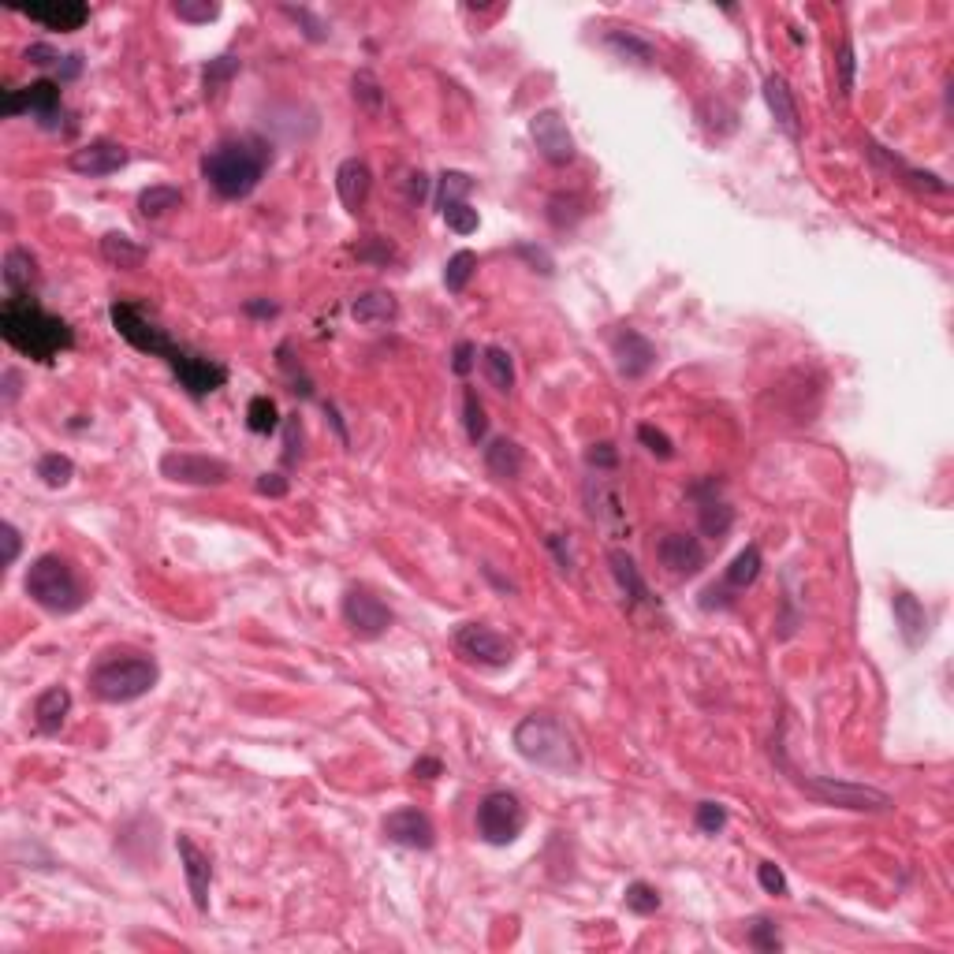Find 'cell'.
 <instances>
[{
    "instance_id": "obj_1",
    "label": "cell",
    "mask_w": 954,
    "mask_h": 954,
    "mask_svg": "<svg viewBox=\"0 0 954 954\" xmlns=\"http://www.w3.org/2000/svg\"><path fill=\"white\" fill-rule=\"evenodd\" d=\"M273 164V146L258 135H239L220 142L217 150L205 153L202 161V176L205 183L220 194V198H246V194L258 191V183L265 179Z\"/></svg>"
},
{
    "instance_id": "obj_2",
    "label": "cell",
    "mask_w": 954,
    "mask_h": 954,
    "mask_svg": "<svg viewBox=\"0 0 954 954\" xmlns=\"http://www.w3.org/2000/svg\"><path fill=\"white\" fill-rule=\"evenodd\" d=\"M0 332L19 355L34 362H53L60 351L75 347V332L68 321L45 314L34 299H8L0 310Z\"/></svg>"
},
{
    "instance_id": "obj_3",
    "label": "cell",
    "mask_w": 954,
    "mask_h": 954,
    "mask_svg": "<svg viewBox=\"0 0 954 954\" xmlns=\"http://www.w3.org/2000/svg\"><path fill=\"white\" fill-rule=\"evenodd\" d=\"M515 750L530 764L556 772V776H578V768H582V753L574 746V735L552 712H530L518 720Z\"/></svg>"
},
{
    "instance_id": "obj_4",
    "label": "cell",
    "mask_w": 954,
    "mask_h": 954,
    "mask_svg": "<svg viewBox=\"0 0 954 954\" xmlns=\"http://www.w3.org/2000/svg\"><path fill=\"white\" fill-rule=\"evenodd\" d=\"M161 679V668L153 656L142 653H123V656H105L101 664L90 671V690L94 697L109 701V705H127L138 701L142 694H150Z\"/></svg>"
},
{
    "instance_id": "obj_5",
    "label": "cell",
    "mask_w": 954,
    "mask_h": 954,
    "mask_svg": "<svg viewBox=\"0 0 954 954\" xmlns=\"http://www.w3.org/2000/svg\"><path fill=\"white\" fill-rule=\"evenodd\" d=\"M23 589H27V597L34 600L38 608H45V612H53V615H71L86 604V589H82L71 559L56 556V552H45V556H38L30 563Z\"/></svg>"
},
{
    "instance_id": "obj_6",
    "label": "cell",
    "mask_w": 954,
    "mask_h": 954,
    "mask_svg": "<svg viewBox=\"0 0 954 954\" xmlns=\"http://www.w3.org/2000/svg\"><path fill=\"white\" fill-rule=\"evenodd\" d=\"M109 317H112V325H116V332H120L123 340L131 343L135 351H142V355H157V358H164L168 366H176L179 355L187 351V347H179V343L172 340L157 321H150L146 310L135 306V302H112Z\"/></svg>"
},
{
    "instance_id": "obj_7",
    "label": "cell",
    "mask_w": 954,
    "mask_h": 954,
    "mask_svg": "<svg viewBox=\"0 0 954 954\" xmlns=\"http://www.w3.org/2000/svg\"><path fill=\"white\" fill-rule=\"evenodd\" d=\"M477 839H485L489 846H507L515 843L522 828H526V805L511 791H492L477 802L474 817Z\"/></svg>"
},
{
    "instance_id": "obj_8",
    "label": "cell",
    "mask_w": 954,
    "mask_h": 954,
    "mask_svg": "<svg viewBox=\"0 0 954 954\" xmlns=\"http://www.w3.org/2000/svg\"><path fill=\"white\" fill-rule=\"evenodd\" d=\"M809 798H817L835 809H854V813H884L891 809V794L876 791V787H861V783H843V779H798Z\"/></svg>"
},
{
    "instance_id": "obj_9",
    "label": "cell",
    "mask_w": 954,
    "mask_h": 954,
    "mask_svg": "<svg viewBox=\"0 0 954 954\" xmlns=\"http://www.w3.org/2000/svg\"><path fill=\"white\" fill-rule=\"evenodd\" d=\"M161 474L176 485H198V489H209V485H224L232 477V466L224 459H213V455H194V451H164L161 455Z\"/></svg>"
},
{
    "instance_id": "obj_10",
    "label": "cell",
    "mask_w": 954,
    "mask_h": 954,
    "mask_svg": "<svg viewBox=\"0 0 954 954\" xmlns=\"http://www.w3.org/2000/svg\"><path fill=\"white\" fill-rule=\"evenodd\" d=\"M455 649L485 668H507L515 660V641L504 638L500 630L485 627V623H463L455 630Z\"/></svg>"
},
{
    "instance_id": "obj_11",
    "label": "cell",
    "mask_w": 954,
    "mask_h": 954,
    "mask_svg": "<svg viewBox=\"0 0 954 954\" xmlns=\"http://www.w3.org/2000/svg\"><path fill=\"white\" fill-rule=\"evenodd\" d=\"M343 623L355 630L358 638H381V634H388V627H392V608L384 604L381 597H373L369 589H347V597H343Z\"/></svg>"
},
{
    "instance_id": "obj_12",
    "label": "cell",
    "mask_w": 954,
    "mask_h": 954,
    "mask_svg": "<svg viewBox=\"0 0 954 954\" xmlns=\"http://www.w3.org/2000/svg\"><path fill=\"white\" fill-rule=\"evenodd\" d=\"M4 112L19 116V112H34L41 127H56L60 120V82L38 79L23 86V90H8L4 94Z\"/></svg>"
},
{
    "instance_id": "obj_13",
    "label": "cell",
    "mask_w": 954,
    "mask_h": 954,
    "mask_svg": "<svg viewBox=\"0 0 954 954\" xmlns=\"http://www.w3.org/2000/svg\"><path fill=\"white\" fill-rule=\"evenodd\" d=\"M530 138L533 146L541 150V157H545L548 164H571L574 161V135L571 127H567V120L559 116L556 109H545L537 112L530 120Z\"/></svg>"
},
{
    "instance_id": "obj_14",
    "label": "cell",
    "mask_w": 954,
    "mask_h": 954,
    "mask_svg": "<svg viewBox=\"0 0 954 954\" xmlns=\"http://www.w3.org/2000/svg\"><path fill=\"white\" fill-rule=\"evenodd\" d=\"M586 507H589V515H593V522L604 526L608 533L627 530V507H623V496H619V489H615L612 481L600 474V470L586 481Z\"/></svg>"
},
{
    "instance_id": "obj_15",
    "label": "cell",
    "mask_w": 954,
    "mask_h": 954,
    "mask_svg": "<svg viewBox=\"0 0 954 954\" xmlns=\"http://www.w3.org/2000/svg\"><path fill=\"white\" fill-rule=\"evenodd\" d=\"M384 835L399 846H410V850H433V843H437L433 820L425 817L422 809H414V805H403L396 813H388L384 817Z\"/></svg>"
},
{
    "instance_id": "obj_16",
    "label": "cell",
    "mask_w": 954,
    "mask_h": 954,
    "mask_svg": "<svg viewBox=\"0 0 954 954\" xmlns=\"http://www.w3.org/2000/svg\"><path fill=\"white\" fill-rule=\"evenodd\" d=\"M656 559H660V567H664L671 578H694V574L705 567V548H701V541L690 537V533H668V537H660V545H656Z\"/></svg>"
},
{
    "instance_id": "obj_17",
    "label": "cell",
    "mask_w": 954,
    "mask_h": 954,
    "mask_svg": "<svg viewBox=\"0 0 954 954\" xmlns=\"http://www.w3.org/2000/svg\"><path fill=\"white\" fill-rule=\"evenodd\" d=\"M127 161H131V150H127V146H120V142H109V138L90 142V146H82V150H75L68 157L71 172L90 176V179L112 176V172H120Z\"/></svg>"
},
{
    "instance_id": "obj_18",
    "label": "cell",
    "mask_w": 954,
    "mask_h": 954,
    "mask_svg": "<svg viewBox=\"0 0 954 954\" xmlns=\"http://www.w3.org/2000/svg\"><path fill=\"white\" fill-rule=\"evenodd\" d=\"M612 358H615L619 377L638 381V377H645V373L656 366V347L645 340L641 332L623 328V332H615V340H612Z\"/></svg>"
},
{
    "instance_id": "obj_19",
    "label": "cell",
    "mask_w": 954,
    "mask_h": 954,
    "mask_svg": "<svg viewBox=\"0 0 954 954\" xmlns=\"http://www.w3.org/2000/svg\"><path fill=\"white\" fill-rule=\"evenodd\" d=\"M176 850H179V861H183V873H187L194 910L205 914V910H209V884H213V861H209V854L194 843L191 835H179Z\"/></svg>"
},
{
    "instance_id": "obj_20",
    "label": "cell",
    "mask_w": 954,
    "mask_h": 954,
    "mask_svg": "<svg viewBox=\"0 0 954 954\" xmlns=\"http://www.w3.org/2000/svg\"><path fill=\"white\" fill-rule=\"evenodd\" d=\"M172 373H176L179 384H183L191 396H209V392H217V388L228 384V366H220L213 358L194 355V351H183L179 362L172 366Z\"/></svg>"
},
{
    "instance_id": "obj_21",
    "label": "cell",
    "mask_w": 954,
    "mask_h": 954,
    "mask_svg": "<svg viewBox=\"0 0 954 954\" xmlns=\"http://www.w3.org/2000/svg\"><path fill=\"white\" fill-rule=\"evenodd\" d=\"M19 12L27 15V19H34V23H41V27L60 30V34L79 30L82 23L90 19V8H86L82 0H45V4H27V8H19Z\"/></svg>"
},
{
    "instance_id": "obj_22",
    "label": "cell",
    "mask_w": 954,
    "mask_h": 954,
    "mask_svg": "<svg viewBox=\"0 0 954 954\" xmlns=\"http://www.w3.org/2000/svg\"><path fill=\"white\" fill-rule=\"evenodd\" d=\"M764 101H768V112L776 116V123L783 127L787 138H802V123H798V105H794V94L783 75H768L764 79Z\"/></svg>"
},
{
    "instance_id": "obj_23",
    "label": "cell",
    "mask_w": 954,
    "mask_h": 954,
    "mask_svg": "<svg viewBox=\"0 0 954 954\" xmlns=\"http://www.w3.org/2000/svg\"><path fill=\"white\" fill-rule=\"evenodd\" d=\"M4 287H8V299H30V291L38 287V261L30 250L12 246L4 254Z\"/></svg>"
},
{
    "instance_id": "obj_24",
    "label": "cell",
    "mask_w": 954,
    "mask_h": 954,
    "mask_svg": "<svg viewBox=\"0 0 954 954\" xmlns=\"http://www.w3.org/2000/svg\"><path fill=\"white\" fill-rule=\"evenodd\" d=\"M369 187H373V172H369L366 161L351 157V161H343L340 168H336V194H340V202L347 205L351 213H358V209L366 205Z\"/></svg>"
},
{
    "instance_id": "obj_25",
    "label": "cell",
    "mask_w": 954,
    "mask_h": 954,
    "mask_svg": "<svg viewBox=\"0 0 954 954\" xmlns=\"http://www.w3.org/2000/svg\"><path fill=\"white\" fill-rule=\"evenodd\" d=\"M891 608H895V623H899V634L902 641L910 645V649H917L921 641L928 638V612L925 604L914 597V593H906V589H899L895 597H891Z\"/></svg>"
},
{
    "instance_id": "obj_26",
    "label": "cell",
    "mask_w": 954,
    "mask_h": 954,
    "mask_svg": "<svg viewBox=\"0 0 954 954\" xmlns=\"http://www.w3.org/2000/svg\"><path fill=\"white\" fill-rule=\"evenodd\" d=\"M716 492H720L716 477H709V489L705 492L690 489V496L701 500V507H697V526H701V533H709V537H723V533L731 530V522H735V507L716 500Z\"/></svg>"
},
{
    "instance_id": "obj_27",
    "label": "cell",
    "mask_w": 954,
    "mask_h": 954,
    "mask_svg": "<svg viewBox=\"0 0 954 954\" xmlns=\"http://www.w3.org/2000/svg\"><path fill=\"white\" fill-rule=\"evenodd\" d=\"M68 712H71V694L64 686H49V690H41L38 701H34V723H38L41 735H56V731L64 727V720H68Z\"/></svg>"
},
{
    "instance_id": "obj_28",
    "label": "cell",
    "mask_w": 954,
    "mask_h": 954,
    "mask_svg": "<svg viewBox=\"0 0 954 954\" xmlns=\"http://www.w3.org/2000/svg\"><path fill=\"white\" fill-rule=\"evenodd\" d=\"M399 314V302L388 295V291H366V295H358L355 302H351V317H355L358 325H369V328H381V325H392Z\"/></svg>"
},
{
    "instance_id": "obj_29",
    "label": "cell",
    "mask_w": 954,
    "mask_h": 954,
    "mask_svg": "<svg viewBox=\"0 0 954 954\" xmlns=\"http://www.w3.org/2000/svg\"><path fill=\"white\" fill-rule=\"evenodd\" d=\"M522 463H526V455H522V448H518L515 440L496 437L489 448H485V470H489L496 481H515V477L522 474Z\"/></svg>"
},
{
    "instance_id": "obj_30",
    "label": "cell",
    "mask_w": 954,
    "mask_h": 954,
    "mask_svg": "<svg viewBox=\"0 0 954 954\" xmlns=\"http://www.w3.org/2000/svg\"><path fill=\"white\" fill-rule=\"evenodd\" d=\"M608 563H612V574H615V582H619V589H623L627 604H641V600L649 597V589H645V582H641V574H638V563H634L623 548H612V552H608Z\"/></svg>"
},
{
    "instance_id": "obj_31",
    "label": "cell",
    "mask_w": 954,
    "mask_h": 954,
    "mask_svg": "<svg viewBox=\"0 0 954 954\" xmlns=\"http://www.w3.org/2000/svg\"><path fill=\"white\" fill-rule=\"evenodd\" d=\"M481 369H485V377H489V384L496 392L507 396V392L515 388V362H511V351L500 347V343H492V347L481 351Z\"/></svg>"
},
{
    "instance_id": "obj_32",
    "label": "cell",
    "mask_w": 954,
    "mask_h": 954,
    "mask_svg": "<svg viewBox=\"0 0 954 954\" xmlns=\"http://www.w3.org/2000/svg\"><path fill=\"white\" fill-rule=\"evenodd\" d=\"M604 45L612 49V53H619L623 60H634V64H641V68H653L656 64V49L649 45L645 38H638V34H630V30H608L604 34Z\"/></svg>"
},
{
    "instance_id": "obj_33",
    "label": "cell",
    "mask_w": 954,
    "mask_h": 954,
    "mask_svg": "<svg viewBox=\"0 0 954 954\" xmlns=\"http://www.w3.org/2000/svg\"><path fill=\"white\" fill-rule=\"evenodd\" d=\"M869 153H873L876 164H884L891 176H895V172H899V176H906V183H914L917 191H932V194L947 191V183H943L940 176H932V172H917V168H910V164H902L899 157H887L880 146H869Z\"/></svg>"
},
{
    "instance_id": "obj_34",
    "label": "cell",
    "mask_w": 954,
    "mask_h": 954,
    "mask_svg": "<svg viewBox=\"0 0 954 954\" xmlns=\"http://www.w3.org/2000/svg\"><path fill=\"white\" fill-rule=\"evenodd\" d=\"M101 254H105V261H112L116 269H138V265L146 261V250L135 246L127 235H120V232H109L105 239H101Z\"/></svg>"
},
{
    "instance_id": "obj_35",
    "label": "cell",
    "mask_w": 954,
    "mask_h": 954,
    "mask_svg": "<svg viewBox=\"0 0 954 954\" xmlns=\"http://www.w3.org/2000/svg\"><path fill=\"white\" fill-rule=\"evenodd\" d=\"M183 205V191L179 187H168V183H157V187H146L138 194V213L142 217H161L168 209H179Z\"/></svg>"
},
{
    "instance_id": "obj_36",
    "label": "cell",
    "mask_w": 954,
    "mask_h": 954,
    "mask_svg": "<svg viewBox=\"0 0 954 954\" xmlns=\"http://www.w3.org/2000/svg\"><path fill=\"white\" fill-rule=\"evenodd\" d=\"M761 548L757 545H746L742 552L735 556V563L727 567V586H735V589H746V586H753L757 582V574H761Z\"/></svg>"
},
{
    "instance_id": "obj_37",
    "label": "cell",
    "mask_w": 954,
    "mask_h": 954,
    "mask_svg": "<svg viewBox=\"0 0 954 954\" xmlns=\"http://www.w3.org/2000/svg\"><path fill=\"white\" fill-rule=\"evenodd\" d=\"M239 75V56H217V60H209L202 71V82H205V97L213 101V97H220V90L228 86V82Z\"/></svg>"
},
{
    "instance_id": "obj_38",
    "label": "cell",
    "mask_w": 954,
    "mask_h": 954,
    "mask_svg": "<svg viewBox=\"0 0 954 954\" xmlns=\"http://www.w3.org/2000/svg\"><path fill=\"white\" fill-rule=\"evenodd\" d=\"M246 425H250V433H261V437L276 433V429H280V410H276L273 399L269 396L250 399V407H246Z\"/></svg>"
},
{
    "instance_id": "obj_39",
    "label": "cell",
    "mask_w": 954,
    "mask_h": 954,
    "mask_svg": "<svg viewBox=\"0 0 954 954\" xmlns=\"http://www.w3.org/2000/svg\"><path fill=\"white\" fill-rule=\"evenodd\" d=\"M474 273H477V254L474 250H459V254H451L448 265H444V287H448L451 295H459V291L470 284Z\"/></svg>"
},
{
    "instance_id": "obj_40",
    "label": "cell",
    "mask_w": 954,
    "mask_h": 954,
    "mask_svg": "<svg viewBox=\"0 0 954 954\" xmlns=\"http://www.w3.org/2000/svg\"><path fill=\"white\" fill-rule=\"evenodd\" d=\"M38 477L49 489H64L71 477H75V463H71L68 455H60V451H49V455L38 459Z\"/></svg>"
},
{
    "instance_id": "obj_41",
    "label": "cell",
    "mask_w": 954,
    "mask_h": 954,
    "mask_svg": "<svg viewBox=\"0 0 954 954\" xmlns=\"http://www.w3.org/2000/svg\"><path fill=\"white\" fill-rule=\"evenodd\" d=\"M351 94H355V101L366 112H381L384 90H381V82H377V75H373V71H358L355 79H351Z\"/></svg>"
},
{
    "instance_id": "obj_42",
    "label": "cell",
    "mask_w": 954,
    "mask_h": 954,
    "mask_svg": "<svg viewBox=\"0 0 954 954\" xmlns=\"http://www.w3.org/2000/svg\"><path fill=\"white\" fill-rule=\"evenodd\" d=\"M463 422H466V437L474 440V444H481L485 440V433H489V418H485V407H481V399H477V392H466L463 396Z\"/></svg>"
},
{
    "instance_id": "obj_43",
    "label": "cell",
    "mask_w": 954,
    "mask_h": 954,
    "mask_svg": "<svg viewBox=\"0 0 954 954\" xmlns=\"http://www.w3.org/2000/svg\"><path fill=\"white\" fill-rule=\"evenodd\" d=\"M627 906L641 917L656 914V910H660V891H656L653 884H645V880H634V884L627 887Z\"/></svg>"
},
{
    "instance_id": "obj_44",
    "label": "cell",
    "mask_w": 954,
    "mask_h": 954,
    "mask_svg": "<svg viewBox=\"0 0 954 954\" xmlns=\"http://www.w3.org/2000/svg\"><path fill=\"white\" fill-rule=\"evenodd\" d=\"M470 191H474V179L466 176V172H444V176H440L437 205L444 209V205H451V202H466V194Z\"/></svg>"
},
{
    "instance_id": "obj_45",
    "label": "cell",
    "mask_w": 954,
    "mask_h": 954,
    "mask_svg": "<svg viewBox=\"0 0 954 954\" xmlns=\"http://www.w3.org/2000/svg\"><path fill=\"white\" fill-rule=\"evenodd\" d=\"M854 68H858V64H854V45H850V38H843L839 49H835V71H839V82H835V86H839L843 97L854 94Z\"/></svg>"
},
{
    "instance_id": "obj_46",
    "label": "cell",
    "mask_w": 954,
    "mask_h": 954,
    "mask_svg": "<svg viewBox=\"0 0 954 954\" xmlns=\"http://www.w3.org/2000/svg\"><path fill=\"white\" fill-rule=\"evenodd\" d=\"M440 213H444L451 232H459V235L477 232V209L470 202H451V205H444Z\"/></svg>"
},
{
    "instance_id": "obj_47",
    "label": "cell",
    "mask_w": 954,
    "mask_h": 954,
    "mask_svg": "<svg viewBox=\"0 0 954 954\" xmlns=\"http://www.w3.org/2000/svg\"><path fill=\"white\" fill-rule=\"evenodd\" d=\"M176 15L183 23H213L220 15V4L217 0H179Z\"/></svg>"
},
{
    "instance_id": "obj_48",
    "label": "cell",
    "mask_w": 954,
    "mask_h": 954,
    "mask_svg": "<svg viewBox=\"0 0 954 954\" xmlns=\"http://www.w3.org/2000/svg\"><path fill=\"white\" fill-rule=\"evenodd\" d=\"M638 440L649 451H653L656 459H671V455H675V444H671V437L664 433V429H656V425H638Z\"/></svg>"
},
{
    "instance_id": "obj_49",
    "label": "cell",
    "mask_w": 954,
    "mask_h": 954,
    "mask_svg": "<svg viewBox=\"0 0 954 954\" xmlns=\"http://www.w3.org/2000/svg\"><path fill=\"white\" fill-rule=\"evenodd\" d=\"M723 824H727V809H723L720 802H701V805H697V828H701L705 835L723 832Z\"/></svg>"
},
{
    "instance_id": "obj_50",
    "label": "cell",
    "mask_w": 954,
    "mask_h": 954,
    "mask_svg": "<svg viewBox=\"0 0 954 954\" xmlns=\"http://www.w3.org/2000/svg\"><path fill=\"white\" fill-rule=\"evenodd\" d=\"M586 463L593 466V470H600V474H608V470H615V466H619V451H615L608 440H600V444H589Z\"/></svg>"
},
{
    "instance_id": "obj_51",
    "label": "cell",
    "mask_w": 954,
    "mask_h": 954,
    "mask_svg": "<svg viewBox=\"0 0 954 954\" xmlns=\"http://www.w3.org/2000/svg\"><path fill=\"white\" fill-rule=\"evenodd\" d=\"M757 880H761V887L768 895H787V876H783V869H779L776 861H761V865H757Z\"/></svg>"
},
{
    "instance_id": "obj_52",
    "label": "cell",
    "mask_w": 954,
    "mask_h": 954,
    "mask_svg": "<svg viewBox=\"0 0 954 954\" xmlns=\"http://www.w3.org/2000/svg\"><path fill=\"white\" fill-rule=\"evenodd\" d=\"M750 943L757 947V951H779V947H783V940H779L776 925H772V921H764V917L757 921V925H753Z\"/></svg>"
},
{
    "instance_id": "obj_53",
    "label": "cell",
    "mask_w": 954,
    "mask_h": 954,
    "mask_svg": "<svg viewBox=\"0 0 954 954\" xmlns=\"http://www.w3.org/2000/svg\"><path fill=\"white\" fill-rule=\"evenodd\" d=\"M284 12H287V15H295V19H299L302 27H306V38H310V41H325V38H328L325 23H317V19H314V15H310V12H306V8H284Z\"/></svg>"
},
{
    "instance_id": "obj_54",
    "label": "cell",
    "mask_w": 954,
    "mask_h": 954,
    "mask_svg": "<svg viewBox=\"0 0 954 954\" xmlns=\"http://www.w3.org/2000/svg\"><path fill=\"white\" fill-rule=\"evenodd\" d=\"M474 358H477V347H474V343H466V340H463L459 347H455V355H451V369H455L459 377H466V373L474 369Z\"/></svg>"
},
{
    "instance_id": "obj_55",
    "label": "cell",
    "mask_w": 954,
    "mask_h": 954,
    "mask_svg": "<svg viewBox=\"0 0 954 954\" xmlns=\"http://www.w3.org/2000/svg\"><path fill=\"white\" fill-rule=\"evenodd\" d=\"M258 492L261 496H287V477L284 474H261Z\"/></svg>"
},
{
    "instance_id": "obj_56",
    "label": "cell",
    "mask_w": 954,
    "mask_h": 954,
    "mask_svg": "<svg viewBox=\"0 0 954 954\" xmlns=\"http://www.w3.org/2000/svg\"><path fill=\"white\" fill-rule=\"evenodd\" d=\"M27 60H30V64H38V68H49V64H64V56L53 53L49 45H30V49H27Z\"/></svg>"
},
{
    "instance_id": "obj_57",
    "label": "cell",
    "mask_w": 954,
    "mask_h": 954,
    "mask_svg": "<svg viewBox=\"0 0 954 954\" xmlns=\"http://www.w3.org/2000/svg\"><path fill=\"white\" fill-rule=\"evenodd\" d=\"M0 533H4V567H12L15 556H19V530H15L12 522H4Z\"/></svg>"
},
{
    "instance_id": "obj_58",
    "label": "cell",
    "mask_w": 954,
    "mask_h": 954,
    "mask_svg": "<svg viewBox=\"0 0 954 954\" xmlns=\"http://www.w3.org/2000/svg\"><path fill=\"white\" fill-rule=\"evenodd\" d=\"M295 444H302V425H299V418H287V463L299 459Z\"/></svg>"
},
{
    "instance_id": "obj_59",
    "label": "cell",
    "mask_w": 954,
    "mask_h": 954,
    "mask_svg": "<svg viewBox=\"0 0 954 954\" xmlns=\"http://www.w3.org/2000/svg\"><path fill=\"white\" fill-rule=\"evenodd\" d=\"M246 314L250 317H276V302H269V299H250L243 306Z\"/></svg>"
},
{
    "instance_id": "obj_60",
    "label": "cell",
    "mask_w": 954,
    "mask_h": 954,
    "mask_svg": "<svg viewBox=\"0 0 954 954\" xmlns=\"http://www.w3.org/2000/svg\"><path fill=\"white\" fill-rule=\"evenodd\" d=\"M414 776H418V779H437L440 776V761H437V757H422V761H414Z\"/></svg>"
},
{
    "instance_id": "obj_61",
    "label": "cell",
    "mask_w": 954,
    "mask_h": 954,
    "mask_svg": "<svg viewBox=\"0 0 954 954\" xmlns=\"http://www.w3.org/2000/svg\"><path fill=\"white\" fill-rule=\"evenodd\" d=\"M518 254H526V258H533V265L541 261V273H552V258H548L545 250H533V246H518Z\"/></svg>"
},
{
    "instance_id": "obj_62",
    "label": "cell",
    "mask_w": 954,
    "mask_h": 954,
    "mask_svg": "<svg viewBox=\"0 0 954 954\" xmlns=\"http://www.w3.org/2000/svg\"><path fill=\"white\" fill-rule=\"evenodd\" d=\"M15 396H19V373L8 369L4 373V403H15Z\"/></svg>"
}]
</instances>
